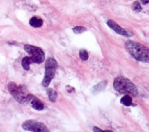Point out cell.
Instances as JSON below:
<instances>
[{
  "mask_svg": "<svg viewBox=\"0 0 149 132\" xmlns=\"http://www.w3.org/2000/svg\"><path fill=\"white\" fill-rule=\"evenodd\" d=\"M125 46L129 54L134 59L143 62H149V49L147 47L132 40L127 41Z\"/></svg>",
  "mask_w": 149,
  "mask_h": 132,
  "instance_id": "cell-1",
  "label": "cell"
},
{
  "mask_svg": "<svg viewBox=\"0 0 149 132\" xmlns=\"http://www.w3.org/2000/svg\"><path fill=\"white\" fill-rule=\"evenodd\" d=\"M8 90L14 99L20 104L30 102L33 95L29 93L27 87L24 85H17L14 82H10L8 85Z\"/></svg>",
  "mask_w": 149,
  "mask_h": 132,
  "instance_id": "cell-2",
  "label": "cell"
},
{
  "mask_svg": "<svg viewBox=\"0 0 149 132\" xmlns=\"http://www.w3.org/2000/svg\"><path fill=\"white\" fill-rule=\"evenodd\" d=\"M113 87L120 94L137 97L138 91L136 86L128 79L118 77L113 81Z\"/></svg>",
  "mask_w": 149,
  "mask_h": 132,
  "instance_id": "cell-3",
  "label": "cell"
},
{
  "mask_svg": "<svg viewBox=\"0 0 149 132\" xmlns=\"http://www.w3.org/2000/svg\"><path fill=\"white\" fill-rule=\"evenodd\" d=\"M58 67V63L53 58H49L45 63V76L41 83L42 85L47 87L51 81L55 76L56 69Z\"/></svg>",
  "mask_w": 149,
  "mask_h": 132,
  "instance_id": "cell-4",
  "label": "cell"
},
{
  "mask_svg": "<svg viewBox=\"0 0 149 132\" xmlns=\"http://www.w3.org/2000/svg\"><path fill=\"white\" fill-rule=\"evenodd\" d=\"M24 49L29 55L32 63H41L45 60V54L42 49L38 47L26 44L24 46Z\"/></svg>",
  "mask_w": 149,
  "mask_h": 132,
  "instance_id": "cell-5",
  "label": "cell"
},
{
  "mask_svg": "<svg viewBox=\"0 0 149 132\" xmlns=\"http://www.w3.org/2000/svg\"><path fill=\"white\" fill-rule=\"evenodd\" d=\"M22 128L24 130L34 132H48L47 126L42 123L34 120H28L22 124Z\"/></svg>",
  "mask_w": 149,
  "mask_h": 132,
  "instance_id": "cell-6",
  "label": "cell"
},
{
  "mask_svg": "<svg viewBox=\"0 0 149 132\" xmlns=\"http://www.w3.org/2000/svg\"><path fill=\"white\" fill-rule=\"evenodd\" d=\"M107 23V25L111 28H112L116 33H118L121 35L127 37H131L133 35V33H132V31L121 27L115 22H114L112 20H109Z\"/></svg>",
  "mask_w": 149,
  "mask_h": 132,
  "instance_id": "cell-7",
  "label": "cell"
},
{
  "mask_svg": "<svg viewBox=\"0 0 149 132\" xmlns=\"http://www.w3.org/2000/svg\"><path fill=\"white\" fill-rule=\"evenodd\" d=\"M30 102L31 103L32 108L37 110H41L44 109V104L41 102V100L34 95L30 101Z\"/></svg>",
  "mask_w": 149,
  "mask_h": 132,
  "instance_id": "cell-8",
  "label": "cell"
},
{
  "mask_svg": "<svg viewBox=\"0 0 149 132\" xmlns=\"http://www.w3.org/2000/svg\"><path fill=\"white\" fill-rule=\"evenodd\" d=\"M29 24L31 26L33 27H40L43 24V20L38 17H33L30 19L29 21Z\"/></svg>",
  "mask_w": 149,
  "mask_h": 132,
  "instance_id": "cell-9",
  "label": "cell"
},
{
  "mask_svg": "<svg viewBox=\"0 0 149 132\" xmlns=\"http://www.w3.org/2000/svg\"><path fill=\"white\" fill-rule=\"evenodd\" d=\"M21 63L24 70H29L30 69V65L32 63V62L29 56H25L22 59Z\"/></svg>",
  "mask_w": 149,
  "mask_h": 132,
  "instance_id": "cell-10",
  "label": "cell"
},
{
  "mask_svg": "<svg viewBox=\"0 0 149 132\" xmlns=\"http://www.w3.org/2000/svg\"><path fill=\"white\" fill-rule=\"evenodd\" d=\"M47 94L48 95L49 99L51 102H55L57 97V92L56 91L53 90L52 88H48L47 90Z\"/></svg>",
  "mask_w": 149,
  "mask_h": 132,
  "instance_id": "cell-11",
  "label": "cell"
},
{
  "mask_svg": "<svg viewBox=\"0 0 149 132\" xmlns=\"http://www.w3.org/2000/svg\"><path fill=\"white\" fill-rule=\"evenodd\" d=\"M120 103L126 106H129L132 105V98L130 95H126L120 99Z\"/></svg>",
  "mask_w": 149,
  "mask_h": 132,
  "instance_id": "cell-12",
  "label": "cell"
},
{
  "mask_svg": "<svg viewBox=\"0 0 149 132\" xmlns=\"http://www.w3.org/2000/svg\"><path fill=\"white\" fill-rule=\"evenodd\" d=\"M79 56L82 60H87L88 58V53L85 49H81L79 51Z\"/></svg>",
  "mask_w": 149,
  "mask_h": 132,
  "instance_id": "cell-13",
  "label": "cell"
},
{
  "mask_svg": "<svg viewBox=\"0 0 149 132\" xmlns=\"http://www.w3.org/2000/svg\"><path fill=\"white\" fill-rule=\"evenodd\" d=\"M132 9H133V10H134L136 12H139L142 9L141 6L139 1H135L133 3L132 6Z\"/></svg>",
  "mask_w": 149,
  "mask_h": 132,
  "instance_id": "cell-14",
  "label": "cell"
},
{
  "mask_svg": "<svg viewBox=\"0 0 149 132\" xmlns=\"http://www.w3.org/2000/svg\"><path fill=\"white\" fill-rule=\"evenodd\" d=\"M86 30V28H84L83 27H81V26H76L73 28V32L76 34H79V33H83Z\"/></svg>",
  "mask_w": 149,
  "mask_h": 132,
  "instance_id": "cell-15",
  "label": "cell"
},
{
  "mask_svg": "<svg viewBox=\"0 0 149 132\" xmlns=\"http://www.w3.org/2000/svg\"><path fill=\"white\" fill-rule=\"evenodd\" d=\"M93 131H95V132H97V131H98V132L104 131H103V130H101L100 128H98V127H93Z\"/></svg>",
  "mask_w": 149,
  "mask_h": 132,
  "instance_id": "cell-16",
  "label": "cell"
},
{
  "mask_svg": "<svg viewBox=\"0 0 149 132\" xmlns=\"http://www.w3.org/2000/svg\"><path fill=\"white\" fill-rule=\"evenodd\" d=\"M67 91H68V92H74L75 90H74V88L73 87H70L69 90H67Z\"/></svg>",
  "mask_w": 149,
  "mask_h": 132,
  "instance_id": "cell-17",
  "label": "cell"
},
{
  "mask_svg": "<svg viewBox=\"0 0 149 132\" xmlns=\"http://www.w3.org/2000/svg\"><path fill=\"white\" fill-rule=\"evenodd\" d=\"M141 1L143 3V4L146 5V4H147L148 3L149 0H141Z\"/></svg>",
  "mask_w": 149,
  "mask_h": 132,
  "instance_id": "cell-18",
  "label": "cell"
}]
</instances>
